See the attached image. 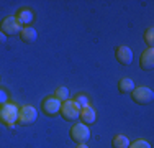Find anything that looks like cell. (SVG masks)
Instances as JSON below:
<instances>
[{
  "mask_svg": "<svg viewBox=\"0 0 154 148\" xmlns=\"http://www.w3.org/2000/svg\"><path fill=\"white\" fill-rule=\"evenodd\" d=\"M90 137V130H89V125L85 124H75L74 127L71 128V138L74 140L75 143H85Z\"/></svg>",
  "mask_w": 154,
  "mask_h": 148,
  "instance_id": "obj_6",
  "label": "cell"
},
{
  "mask_svg": "<svg viewBox=\"0 0 154 148\" xmlns=\"http://www.w3.org/2000/svg\"><path fill=\"white\" fill-rule=\"evenodd\" d=\"M128 148H151V143L143 140V138H138V140H134L133 143H130Z\"/></svg>",
  "mask_w": 154,
  "mask_h": 148,
  "instance_id": "obj_17",
  "label": "cell"
},
{
  "mask_svg": "<svg viewBox=\"0 0 154 148\" xmlns=\"http://www.w3.org/2000/svg\"><path fill=\"white\" fill-rule=\"evenodd\" d=\"M74 102L80 107V109H82V107L89 105V97H87V95H84V94H79V95L74 99Z\"/></svg>",
  "mask_w": 154,
  "mask_h": 148,
  "instance_id": "obj_18",
  "label": "cell"
},
{
  "mask_svg": "<svg viewBox=\"0 0 154 148\" xmlns=\"http://www.w3.org/2000/svg\"><path fill=\"white\" fill-rule=\"evenodd\" d=\"M61 104L62 102L57 101L56 97H46L41 104V109H43V112H45L46 115L54 117V115H57V114L61 112Z\"/></svg>",
  "mask_w": 154,
  "mask_h": 148,
  "instance_id": "obj_7",
  "label": "cell"
},
{
  "mask_svg": "<svg viewBox=\"0 0 154 148\" xmlns=\"http://www.w3.org/2000/svg\"><path fill=\"white\" fill-rule=\"evenodd\" d=\"M139 66L144 71H151L154 66V50L152 48H148L141 53V58H139Z\"/></svg>",
  "mask_w": 154,
  "mask_h": 148,
  "instance_id": "obj_9",
  "label": "cell"
},
{
  "mask_svg": "<svg viewBox=\"0 0 154 148\" xmlns=\"http://www.w3.org/2000/svg\"><path fill=\"white\" fill-rule=\"evenodd\" d=\"M144 41L148 43L149 48H152V44H154V28H152V27H149L148 30H146V33H144Z\"/></svg>",
  "mask_w": 154,
  "mask_h": 148,
  "instance_id": "obj_16",
  "label": "cell"
},
{
  "mask_svg": "<svg viewBox=\"0 0 154 148\" xmlns=\"http://www.w3.org/2000/svg\"><path fill=\"white\" fill-rule=\"evenodd\" d=\"M20 38L23 43H33L38 38V33H36V30L33 27H23L20 30Z\"/></svg>",
  "mask_w": 154,
  "mask_h": 148,
  "instance_id": "obj_12",
  "label": "cell"
},
{
  "mask_svg": "<svg viewBox=\"0 0 154 148\" xmlns=\"http://www.w3.org/2000/svg\"><path fill=\"white\" fill-rule=\"evenodd\" d=\"M7 99H8V95H7V92L0 89V107H2L3 104H7Z\"/></svg>",
  "mask_w": 154,
  "mask_h": 148,
  "instance_id": "obj_19",
  "label": "cell"
},
{
  "mask_svg": "<svg viewBox=\"0 0 154 148\" xmlns=\"http://www.w3.org/2000/svg\"><path fill=\"white\" fill-rule=\"evenodd\" d=\"M17 122H18V107L15 104H8V102L3 104L0 107V124L12 128L15 127Z\"/></svg>",
  "mask_w": 154,
  "mask_h": 148,
  "instance_id": "obj_1",
  "label": "cell"
},
{
  "mask_svg": "<svg viewBox=\"0 0 154 148\" xmlns=\"http://www.w3.org/2000/svg\"><path fill=\"white\" fill-rule=\"evenodd\" d=\"M112 146L113 148H128L130 146V140L125 135H116L115 138L112 140Z\"/></svg>",
  "mask_w": 154,
  "mask_h": 148,
  "instance_id": "obj_14",
  "label": "cell"
},
{
  "mask_svg": "<svg viewBox=\"0 0 154 148\" xmlns=\"http://www.w3.org/2000/svg\"><path fill=\"white\" fill-rule=\"evenodd\" d=\"M15 18H17L18 25H20V27L23 28V27H30V23H31L33 20H35V15H33L31 10H28V8H21L20 12L15 15Z\"/></svg>",
  "mask_w": 154,
  "mask_h": 148,
  "instance_id": "obj_11",
  "label": "cell"
},
{
  "mask_svg": "<svg viewBox=\"0 0 154 148\" xmlns=\"http://www.w3.org/2000/svg\"><path fill=\"white\" fill-rule=\"evenodd\" d=\"M115 56H116V61L123 66H128L133 63V51L128 46H118L115 50Z\"/></svg>",
  "mask_w": 154,
  "mask_h": 148,
  "instance_id": "obj_8",
  "label": "cell"
},
{
  "mask_svg": "<svg viewBox=\"0 0 154 148\" xmlns=\"http://www.w3.org/2000/svg\"><path fill=\"white\" fill-rule=\"evenodd\" d=\"M20 30H21V27L18 25L17 18L13 17V15H10V17H5V18L2 20V23H0V31H2L5 36L20 35Z\"/></svg>",
  "mask_w": 154,
  "mask_h": 148,
  "instance_id": "obj_4",
  "label": "cell"
},
{
  "mask_svg": "<svg viewBox=\"0 0 154 148\" xmlns=\"http://www.w3.org/2000/svg\"><path fill=\"white\" fill-rule=\"evenodd\" d=\"M38 117V110L33 105H21L18 107V124L21 125H30L36 120Z\"/></svg>",
  "mask_w": 154,
  "mask_h": 148,
  "instance_id": "obj_3",
  "label": "cell"
},
{
  "mask_svg": "<svg viewBox=\"0 0 154 148\" xmlns=\"http://www.w3.org/2000/svg\"><path fill=\"white\" fill-rule=\"evenodd\" d=\"M131 97L136 104H141V105H146V104H151L152 99H154V92L152 89L149 87H144V86H139V87H134L133 92H131Z\"/></svg>",
  "mask_w": 154,
  "mask_h": 148,
  "instance_id": "obj_2",
  "label": "cell"
},
{
  "mask_svg": "<svg viewBox=\"0 0 154 148\" xmlns=\"http://www.w3.org/2000/svg\"><path fill=\"white\" fill-rule=\"evenodd\" d=\"M134 87L136 86H134V81L131 79V77H123L118 82V91L122 92V94H131Z\"/></svg>",
  "mask_w": 154,
  "mask_h": 148,
  "instance_id": "obj_13",
  "label": "cell"
},
{
  "mask_svg": "<svg viewBox=\"0 0 154 148\" xmlns=\"http://www.w3.org/2000/svg\"><path fill=\"white\" fill-rule=\"evenodd\" d=\"M75 148H89V146H87L85 143H77V145H75Z\"/></svg>",
  "mask_w": 154,
  "mask_h": 148,
  "instance_id": "obj_21",
  "label": "cell"
},
{
  "mask_svg": "<svg viewBox=\"0 0 154 148\" xmlns=\"http://www.w3.org/2000/svg\"><path fill=\"white\" fill-rule=\"evenodd\" d=\"M54 97H56L57 101H61V102L67 101L69 99V89L64 87V86H59L56 91H54Z\"/></svg>",
  "mask_w": 154,
  "mask_h": 148,
  "instance_id": "obj_15",
  "label": "cell"
},
{
  "mask_svg": "<svg viewBox=\"0 0 154 148\" xmlns=\"http://www.w3.org/2000/svg\"><path fill=\"white\" fill-rule=\"evenodd\" d=\"M79 117H80V120H82V124L92 125L94 122L97 120V112H95V109L89 104V105H85V107H82V109H80Z\"/></svg>",
  "mask_w": 154,
  "mask_h": 148,
  "instance_id": "obj_10",
  "label": "cell"
},
{
  "mask_svg": "<svg viewBox=\"0 0 154 148\" xmlns=\"http://www.w3.org/2000/svg\"><path fill=\"white\" fill-rule=\"evenodd\" d=\"M59 114H62V117H64L66 120H75V118H79L80 107L77 105L74 101L67 99V101H64L61 104V112Z\"/></svg>",
  "mask_w": 154,
  "mask_h": 148,
  "instance_id": "obj_5",
  "label": "cell"
},
{
  "mask_svg": "<svg viewBox=\"0 0 154 148\" xmlns=\"http://www.w3.org/2000/svg\"><path fill=\"white\" fill-rule=\"evenodd\" d=\"M3 43H7V36L0 31V44H3Z\"/></svg>",
  "mask_w": 154,
  "mask_h": 148,
  "instance_id": "obj_20",
  "label": "cell"
}]
</instances>
